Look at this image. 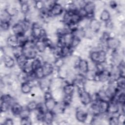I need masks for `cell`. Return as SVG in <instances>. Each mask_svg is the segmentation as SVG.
I'll use <instances>...</instances> for the list:
<instances>
[{"mask_svg": "<svg viewBox=\"0 0 125 125\" xmlns=\"http://www.w3.org/2000/svg\"><path fill=\"white\" fill-rule=\"evenodd\" d=\"M30 111L27 107L25 109H23L21 113L19 115V116L20 118H23L25 117H29L30 115Z\"/></svg>", "mask_w": 125, "mask_h": 125, "instance_id": "f1b7e54d", "label": "cell"}, {"mask_svg": "<svg viewBox=\"0 0 125 125\" xmlns=\"http://www.w3.org/2000/svg\"><path fill=\"white\" fill-rule=\"evenodd\" d=\"M12 17L6 11L5 9L2 10L0 12V21L9 22L12 20Z\"/></svg>", "mask_w": 125, "mask_h": 125, "instance_id": "44dd1931", "label": "cell"}, {"mask_svg": "<svg viewBox=\"0 0 125 125\" xmlns=\"http://www.w3.org/2000/svg\"><path fill=\"white\" fill-rule=\"evenodd\" d=\"M16 60L18 66L21 69L26 65L29 61L23 54L16 58Z\"/></svg>", "mask_w": 125, "mask_h": 125, "instance_id": "ac0fdd59", "label": "cell"}, {"mask_svg": "<svg viewBox=\"0 0 125 125\" xmlns=\"http://www.w3.org/2000/svg\"><path fill=\"white\" fill-rule=\"evenodd\" d=\"M63 10V8L61 3L55 2L51 7L49 10V13L50 16H58L61 15Z\"/></svg>", "mask_w": 125, "mask_h": 125, "instance_id": "277c9868", "label": "cell"}, {"mask_svg": "<svg viewBox=\"0 0 125 125\" xmlns=\"http://www.w3.org/2000/svg\"><path fill=\"white\" fill-rule=\"evenodd\" d=\"M38 104L35 101H31L27 104V108L31 111L35 110L37 108Z\"/></svg>", "mask_w": 125, "mask_h": 125, "instance_id": "484cf974", "label": "cell"}, {"mask_svg": "<svg viewBox=\"0 0 125 125\" xmlns=\"http://www.w3.org/2000/svg\"><path fill=\"white\" fill-rule=\"evenodd\" d=\"M83 8L86 11L87 15L94 14L96 8V4L93 1H88L85 2Z\"/></svg>", "mask_w": 125, "mask_h": 125, "instance_id": "4fadbf2b", "label": "cell"}, {"mask_svg": "<svg viewBox=\"0 0 125 125\" xmlns=\"http://www.w3.org/2000/svg\"><path fill=\"white\" fill-rule=\"evenodd\" d=\"M31 64L32 70L33 71H35L37 69L41 67L42 66V60L37 57L33 60V61L31 63Z\"/></svg>", "mask_w": 125, "mask_h": 125, "instance_id": "7402d4cb", "label": "cell"}, {"mask_svg": "<svg viewBox=\"0 0 125 125\" xmlns=\"http://www.w3.org/2000/svg\"><path fill=\"white\" fill-rule=\"evenodd\" d=\"M3 125H13L14 124L13 120L12 119L10 118H6L4 122H3Z\"/></svg>", "mask_w": 125, "mask_h": 125, "instance_id": "836d02e7", "label": "cell"}, {"mask_svg": "<svg viewBox=\"0 0 125 125\" xmlns=\"http://www.w3.org/2000/svg\"><path fill=\"white\" fill-rule=\"evenodd\" d=\"M3 61L5 66L8 68L13 67L15 64V60L10 55L5 54L3 56Z\"/></svg>", "mask_w": 125, "mask_h": 125, "instance_id": "30bf717a", "label": "cell"}, {"mask_svg": "<svg viewBox=\"0 0 125 125\" xmlns=\"http://www.w3.org/2000/svg\"><path fill=\"white\" fill-rule=\"evenodd\" d=\"M35 46L37 50H38L39 52L41 53L45 52L47 48L45 43L42 40H38L35 44Z\"/></svg>", "mask_w": 125, "mask_h": 125, "instance_id": "ffe728a7", "label": "cell"}, {"mask_svg": "<svg viewBox=\"0 0 125 125\" xmlns=\"http://www.w3.org/2000/svg\"><path fill=\"white\" fill-rule=\"evenodd\" d=\"M21 10L23 14H26L29 12L30 5L27 1H23L21 3Z\"/></svg>", "mask_w": 125, "mask_h": 125, "instance_id": "cb8c5ba5", "label": "cell"}, {"mask_svg": "<svg viewBox=\"0 0 125 125\" xmlns=\"http://www.w3.org/2000/svg\"><path fill=\"white\" fill-rule=\"evenodd\" d=\"M12 30L14 35L17 37L25 35V30L21 21L15 23L12 27Z\"/></svg>", "mask_w": 125, "mask_h": 125, "instance_id": "3957f363", "label": "cell"}, {"mask_svg": "<svg viewBox=\"0 0 125 125\" xmlns=\"http://www.w3.org/2000/svg\"><path fill=\"white\" fill-rule=\"evenodd\" d=\"M75 90V85L73 83H67L63 87V92L66 96H72Z\"/></svg>", "mask_w": 125, "mask_h": 125, "instance_id": "2e32d148", "label": "cell"}, {"mask_svg": "<svg viewBox=\"0 0 125 125\" xmlns=\"http://www.w3.org/2000/svg\"><path fill=\"white\" fill-rule=\"evenodd\" d=\"M64 64V62L62 58H60L56 59L54 61V65L55 67L60 68L62 67Z\"/></svg>", "mask_w": 125, "mask_h": 125, "instance_id": "f546056e", "label": "cell"}, {"mask_svg": "<svg viewBox=\"0 0 125 125\" xmlns=\"http://www.w3.org/2000/svg\"><path fill=\"white\" fill-rule=\"evenodd\" d=\"M108 121H109V124L110 125H118L119 124L118 117H116V116H113L110 117L108 119Z\"/></svg>", "mask_w": 125, "mask_h": 125, "instance_id": "4dcf8cb0", "label": "cell"}, {"mask_svg": "<svg viewBox=\"0 0 125 125\" xmlns=\"http://www.w3.org/2000/svg\"><path fill=\"white\" fill-rule=\"evenodd\" d=\"M76 118L80 122H84L86 121L88 118V113L82 108H78L76 112Z\"/></svg>", "mask_w": 125, "mask_h": 125, "instance_id": "8992f818", "label": "cell"}, {"mask_svg": "<svg viewBox=\"0 0 125 125\" xmlns=\"http://www.w3.org/2000/svg\"><path fill=\"white\" fill-rule=\"evenodd\" d=\"M32 90V87L28 82H24L21 83V90L23 94H27L30 93Z\"/></svg>", "mask_w": 125, "mask_h": 125, "instance_id": "d6986e66", "label": "cell"}, {"mask_svg": "<svg viewBox=\"0 0 125 125\" xmlns=\"http://www.w3.org/2000/svg\"><path fill=\"white\" fill-rule=\"evenodd\" d=\"M6 42L8 46L12 48L19 46L18 37L14 34L11 35L8 37Z\"/></svg>", "mask_w": 125, "mask_h": 125, "instance_id": "9c48e42d", "label": "cell"}, {"mask_svg": "<svg viewBox=\"0 0 125 125\" xmlns=\"http://www.w3.org/2000/svg\"><path fill=\"white\" fill-rule=\"evenodd\" d=\"M100 18V19L103 21L107 22L109 21L110 19V14L109 12L106 9L103 10L101 13Z\"/></svg>", "mask_w": 125, "mask_h": 125, "instance_id": "603a6c76", "label": "cell"}, {"mask_svg": "<svg viewBox=\"0 0 125 125\" xmlns=\"http://www.w3.org/2000/svg\"><path fill=\"white\" fill-rule=\"evenodd\" d=\"M0 110H1V112H3V113H5L7 111V110H8L9 106L11 105L9 104H8V103L4 102V101H0Z\"/></svg>", "mask_w": 125, "mask_h": 125, "instance_id": "d4e9b609", "label": "cell"}, {"mask_svg": "<svg viewBox=\"0 0 125 125\" xmlns=\"http://www.w3.org/2000/svg\"><path fill=\"white\" fill-rule=\"evenodd\" d=\"M22 54L28 60H34L37 57V50L35 44L29 42L22 47Z\"/></svg>", "mask_w": 125, "mask_h": 125, "instance_id": "6da1fadb", "label": "cell"}, {"mask_svg": "<svg viewBox=\"0 0 125 125\" xmlns=\"http://www.w3.org/2000/svg\"><path fill=\"white\" fill-rule=\"evenodd\" d=\"M34 7L38 10L41 11L45 8L44 2H43L42 1H41V0L35 1Z\"/></svg>", "mask_w": 125, "mask_h": 125, "instance_id": "4316f807", "label": "cell"}, {"mask_svg": "<svg viewBox=\"0 0 125 125\" xmlns=\"http://www.w3.org/2000/svg\"><path fill=\"white\" fill-rule=\"evenodd\" d=\"M32 124L31 119L29 117H25L23 118H21V124L29 125Z\"/></svg>", "mask_w": 125, "mask_h": 125, "instance_id": "1f68e13d", "label": "cell"}, {"mask_svg": "<svg viewBox=\"0 0 125 125\" xmlns=\"http://www.w3.org/2000/svg\"><path fill=\"white\" fill-rule=\"evenodd\" d=\"M109 102L106 101H98V106L100 114H104L107 112V110L109 106Z\"/></svg>", "mask_w": 125, "mask_h": 125, "instance_id": "5bb4252c", "label": "cell"}, {"mask_svg": "<svg viewBox=\"0 0 125 125\" xmlns=\"http://www.w3.org/2000/svg\"><path fill=\"white\" fill-rule=\"evenodd\" d=\"M78 69L83 73L85 74L88 71V62L84 59H80L77 65Z\"/></svg>", "mask_w": 125, "mask_h": 125, "instance_id": "7c38bea8", "label": "cell"}, {"mask_svg": "<svg viewBox=\"0 0 125 125\" xmlns=\"http://www.w3.org/2000/svg\"><path fill=\"white\" fill-rule=\"evenodd\" d=\"M9 22H2L0 21V28L3 31H7L10 26Z\"/></svg>", "mask_w": 125, "mask_h": 125, "instance_id": "d6a6232c", "label": "cell"}, {"mask_svg": "<svg viewBox=\"0 0 125 125\" xmlns=\"http://www.w3.org/2000/svg\"><path fill=\"white\" fill-rule=\"evenodd\" d=\"M78 91L79 99L82 104L84 105L89 104L92 100L90 94L88 91H86L84 88L78 89Z\"/></svg>", "mask_w": 125, "mask_h": 125, "instance_id": "7a4b0ae2", "label": "cell"}, {"mask_svg": "<svg viewBox=\"0 0 125 125\" xmlns=\"http://www.w3.org/2000/svg\"><path fill=\"white\" fill-rule=\"evenodd\" d=\"M101 27V22L97 19H92L90 21L88 24L89 29L93 32L96 33L99 31Z\"/></svg>", "mask_w": 125, "mask_h": 125, "instance_id": "ba28073f", "label": "cell"}, {"mask_svg": "<svg viewBox=\"0 0 125 125\" xmlns=\"http://www.w3.org/2000/svg\"><path fill=\"white\" fill-rule=\"evenodd\" d=\"M42 68L44 77L48 76L52 74L54 71V67L52 64L48 62H44L42 66Z\"/></svg>", "mask_w": 125, "mask_h": 125, "instance_id": "52a82bcc", "label": "cell"}, {"mask_svg": "<svg viewBox=\"0 0 125 125\" xmlns=\"http://www.w3.org/2000/svg\"><path fill=\"white\" fill-rule=\"evenodd\" d=\"M22 109V106L18 103H14L11 106V113L15 116H19Z\"/></svg>", "mask_w": 125, "mask_h": 125, "instance_id": "9a60e30c", "label": "cell"}, {"mask_svg": "<svg viewBox=\"0 0 125 125\" xmlns=\"http://www.w3.org/2000/svg\"><path fill=\"white\" fill-rule=\"evenodd\" d=\"M107 47L113 50H115L119 46L120 42L119 40L114 37H110L106 42Z\"/></svg>", "mask_w": 125, "mask_h": 125, "instance_id": "5b68a950", "label": "cell"}, {"mask_svg": "<svg viewBox=\"0 0 125 125\" xmlns=\"http://www.w3.org/2000/svg\"><path fill=\"white\" fill-rule=\"evenodd\" d=\"M44 104L47 111H53L57 105V104L55 99L53 97H51L45 99Z\"/></svg>", "mask_w": 125, "mask_h": 125, "instance_id": "8fae6325", "label": "cell"}, {"mask_svg": "<svg viewBox=\"0 0 125 125\" xmlns=\"http://www.w3.org/2000/svg\"><path fill=\"white\" fill-rule=\"evenodd\" d=\"M54 114L53 111H47L43 116V122L46 124H51L53 122Z\"/></svg>", "mask_w": 125, "mask_h": 125, "instance_id": "e0dca14e", "label": "cell"}, {"mask_svg": "<svg viewBox=\"0 0 125 125\" xmlns=\"http://www.w3.org/2000/svg\"><path fill=\"white\" fill-rule=\"evenodd\" d=\"M34 72H35L36 78L37 79H42L45 77L43 72V71H42V66L41 67H40L39 68L37 69Z\"/></svg>", "mask_w": 125, "mask_h": 125, "instance_id": "83f0119b", "label": "cell"}]
</instances>
